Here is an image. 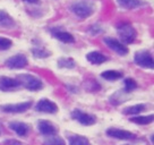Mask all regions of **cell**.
Here are the masks:
<instances>
[{"label": "cell", "mask_w": 154, "mask_h": 145, "mask_svg": "<svg viewBox=\"0 0 154 145\" xmlns=\"http://www.w3.org/2000/svg\"><path fill=\"white\" fill-rule=\"evenodd\" d=\"M94 4L90 0H79L72 5V11L81 20L90 17L94 13Z\"/></svg>", "instance_id": "6da1fadb"}, {"label": "cell", "mask_w": 154, "mask_h": 145, "mask_svg": "<svg viewBox=\"0 0 154 145\" xmlns=\"http://www.w3.org/2000/svg\"><path fill=\"white\" fill-rule=\"evenodd\" d=\"M117 32H118V35L121 40V43L124 44L133 43L137 36L136 29L128 23H122V24L118 25Z\"/></svg>", "instance_id": "7a4b0ae2"}, {"label": "cell", "mask_w": 154, "mask_h": 145, "mask_svg": "<svg viewBox=\"0 0 154 145\" xmlns=\"http://www.w3.org/2000/svg\"><path fill=\"white\" fill-rule=\"evenodd\" d=\"M17 79H18L20 85H23L25 88H27L29 91H38V90L43 87V84L41 82V79L33 76V75H29V74L18 75Z\"/></svg>", "instance_id": "3957f363"}, {"label": "cell", "mask_w": 154, "mask_h": 145, "mask_svg": "<svg viewBox=\"0 0 154 145\" xmlns=\"http://www.w3.org/2000/svg\"><path fill=\"white\" fill-rule=\"evenodd\" d=\"M135 63H137L138 66L143 68H149V69H153L154 68V61H153V57L152 54L146 51V50H143V51H138V52L135 53Z\"/></svg>", "instance_id": "277c9868"}, {"label": "cell", "mask_w": 154, "mask_h": 145, "mask_svg": "<svg viewBox=\"0 0 154 145\" xmlns=\"http://www.w3.org/2000/svg\"><path fill=\"white\" fill-rule=\"evenodd\" d=\"M32 101L20 102L16 104H5V106H0L1 111L7 112V113H22V112L27 111L29 108L32 106Z\"/></svg>", "instance_id": "5b68a950"}, {"label": "cell", "mask_w": 154, "mask_h": 145, "mask_svg": "<svg viewBox=\"0 0 154 145\" xmlns=\"http://www.w3.org/2000/svg\"><path fill=\"white\" fill-rule=\"evenodd\" d=\"M104 43L108 45V48L113 50L115 52H117L119 56H126L127 53L129 52L128 48L126 47L124 43H121L120 41L116 39H112V38H104Z\"/></svg>", "instance_id": "8992f818"}, {"label": "cell", "mask_w": 154, "mask_h": 145, "mask_svg": "<svg viewBox=\"0 0 154 145\" xmlns=\"http://www.w3.org/2000/svg\"><path fill=\"white\" fill-rule=\"evenodd\" d=\"M27 58L24 54H15L13 57L7 59L6 61V66L10 69H20L27 66Z\"/></svg>", "instance_id": "52a82bcc"}, {"label": "cell", "mask_w": 154, "mask_h": 145, "mask_svg": "<svg viewBox=\"0 0 154 145\" xmlns=\"http://www.w3.org/2000/svg\"><path fill=\"white\" fill-rule=\"evenodd\" d=\"M72 117L84 126H92L96 122V118L94 116H92L90 113H85V112L77 110V109L72 112Z\"/></svg>", "instance_id": "ba28073f"}, {"label": "cell", "mask_w": 154, "mask_h": 145, "mask_svg": "<svg viewBox=\"0 0 154 145\" xmlns=\"http://www.w3.org/2000/svg\"><path fill=\"white\" fill-rule=\"evenodd\" d=\"M36 111L44 112V113H56L58 111V106L54 102L50 101L48 99H41L35 106Z\"/></svg>", "instance_id": "9c48e42d"}, {"label": "cell", "mask_w": 154, "mask_h": 145, "mask_svg": "<svg viewBox=\"0 0 154 145\" xmlns=\"http://www.w3.org/2000/svg\"><path fill=\"white\" fill-rule=\"evenodd\" d=\"M106 135L112 137V138L122 140H130L135 138V135L133 133H130L128 131H124V129H118V128H109L106 131Z\"/></svg>", "instance_id": "30bf717a"}, {"label": "cell", "mask_w": 154, "mask_h": 145, "mask_svg": "<svg viewBox=\"0 0 154 145\" xmlns=\"http://www.w3.org/2000/svg\"><path fill=\"white\" fill-rule=\"evenodd\" d=\"M18 86H20L18 79L7 77V76L0 77V90L1 91H11L14 88H17Z\"/></svg>", "instance_id": "8fae6325"}, {"label": "cell", "mask_w": 154, "mask_h": 145, "mask_svg": "<svg viewBox=\"0 0 154 145\" xmlns=\"http://www.w3.org/2000/svg\"><path fill=\"white\" fill-rule=\"evenodd\" d=\"M38 131L44 136L54 135V134L57 133V129H56V127L53 126V124H51V122L48 121V120H40L38 121Z\"/></svg>", "instance_id": "7c38bea8"}, {"label": "cell", "mask_w": 154, "mask_h": 145, "mask_svg": "<svg viewBox=\"0 0 154 145\" xmlns=\"http://www.w3.org/2000/svg\"><path fill=\"white\" fill-rule=\"evenodd\" d=\"M53 36L58 39L59 41H61L63 43H74L75 42V39L70 33L68 32H65V31H60V29H51Z\"/></svg>", "instance_id": "4fadbf2b"}, {"label": "cell", "mask_w": 154, "mask_h": 145, "mask_svg": "<svg viewBox=\"0 0 154 145\" xmlns=\"http://www.w3.org/2000/svg\"><path fill=\"white\" fill-rule=\"evenodd\" d=\"M9 127L11 131H14L17 135L19 136H26L29 133V126L24 122H18V121H11L9 122Z\"/></svg>", "instance_id": "5bb4252c"}, {"label": "cell", "mask_w": 154, "mask_h": 145, "mask_svg": "<svg viewBox=\"0 0 154 145\" xmlns=\"http://www.w3.org/2000/svg\"><path fill=\"white\" fill-rule=\"evenodd\" d=\"M86 59L93 65H101L108 60V57H106L103 53L99 52V51H92L86 54Z\"/></svg>", "instance_id": "9a60e30c"}, {"label": "cell", "mask_w": 154, "mask_h": 145, "mask_svg": "<svg viewBox=\"0 0 154 145\" xmlns=\"http://www.w3.org/2000/svg\"><path fill=\"white\" fill-rule=\"evenodd\" d=\"M14 25L15 22L8 15V13H6L5 10H0V26L1 27H6V29H10Z\"/></svg>", "instance_id": "2e32d148"}, {"label": "cell", "mask_w": 154, "mask_h": 145, "mask_svg": "<svg viewBox=\"0 0 154 145\" xmlns=\"http://www.w3.org/2000/svg\"><path fill=\"white\" fill-rule=\"evenodd\" d=\"M117 1H118L119 6L125 9H134L142 5L140 0H117Z\"/></svg>", "instance_id": "e0dca14e"}, {"label": "cell", "mask_w": 154, "mask_h": 145, "mask_svg": "<svg viewBox=\"0 0 154 145\" xmlns=\"http://www.w3.org/2000/svg\"><path fill=\"white\" fill-rule=\"evenodd\" d=\"M146 110V106L145 104H135V106H128V108H126L125 110H124V113L125 115H137V113H140V112H143Z\"/></svg>", "instance_id": "ac0fdd59"}, {"label": "cell", "mask_w": 154, "mask_h": 145, "mask_svg": "<svg viewBox=\"0 0 154 145\" xmlns=\"http://www.w3.org/2000/svg\"><path fill=\"white\" fill-rule=\"evenodd\" d=\"M101 77L108 81H116L122 77V72H118V70H106L101 74Z\"/></svg>", "instance_id": "d6986e66"}, {"label": "cell", "mask_w": 154, "mask_h": 145, "mask_svg": "<svg viewBox=\"0 0 154 145\" xmlns=\"http://www.w3.org/2000/svg\"><path fill=\"white\" fill-rule=\"evenodd\" d=\"M69 145H90V142L84 136L74 135L69 137Z\"/></svg>", "instance_id": "ffe728a7"}, {"label": "cell", "mask_w": 154, "mask_h": 145, "mask_svg": "<svg viewBox=\"0 0 154 145\" xmlns=\"http://www.w3.org/2000/svg\"><path fill=\"white\" fill-rule=\"evenodd\" d=\"M131 122H135V124H138V125H149L153 121V115L151 116H138V117H134V118H130L129 119Z\"/></svg>", "instance_id": "44dd1931"}, {"label": "cell", "mask_w": 154, "mask_h": 145, "mask_svg": "<svg viewBox=\"0 0 154 145\" xmlns=\"http://www.w3.org/2000/svg\"><path fill=\"white\" fill-rule=\"evenodd\" d=\"M58 66L60 68H68V69H72V68L76 67V63L72 58H60L58 60Z\"/></svg>", "instance_id": "7402d4cb"}, {"label": "cell", "mask_w": 154, "mask_h": 145, "mask_svg": "<svg viewBox=\"0 0 154 145\" xmlns=\"http://www.w3.org/2000/svg\"><path fill=\"white\" fill-rule=\"evenodd\" d=\"M44 145H66V142L59 136L50 135L44 140Z\"/></svg>", "instance_id": "603a6c76"}, {"label": "cell", "mask_w": 154, "mask_h": 145, "mask_svg": "<svg viewBox=\"0 0 154 145\" xmlns=\"http://www.w3.org/2000/svg\"><path fill=\"white\" fill-rule=\"evenodd\" d=\"M32 53L36 58H47L50 56V52L44 48H33L32 49Z\"/></svg>", "instance_id": "cb8c5ba5"}, {"label": "cell", "mask_w": 154, "mask_h": 145, "mask_svg": "<svg viewBox=\"0 0 154 145\" xmlns=\"http://www.w3.org/2000/svg\"><path fill=\"white\" fill-rule=\"evenodd\" d=\"M137 87V83L135 82L134 79L131 78H126L125 79V92L129 93L131 91H134L135 88Z\"/></svg>", "instance_id": "d4e9b609"}, {"label": "cell", "mask_w": 154, "mask_h": 145, "mask_svg": "<svg viewBox=\"0 0 154 145\" xmlns=\"http://www.w3.org/2000/svg\"><path fill=\"white\" fill-rule=\"evenodd\" d=\"M13 45L11 40L7 38H0V50H8Z\"/></svg>", "instance_id": "484cf974"}, {"label": "cell", "mask_w": 154, "mask_h": 145, "mask_svg": "<svg viewBox=\"0 0 154 145\" xmlns=\"http://www.w3.org/2000/svg\"><path fill=\"white\" fill-rule=\"evenodd\" d=\"M4 145H22V143L15 140H6V142H4Z\"/></svg>", "instance_id": "4316f807"}, {"label": "cell", "mask_w": 154, "mask_h": 145, "mask_svg": "<svg viewBox=\"0 0 154 145\" xmlns=\"http://www.w3.org/2000/svg\"><path fill=\"white\" fill-rule=\"evenodd\" d=\"M26 2H29V4H38V0H24Z\"/></svg>", "instance_id": "83f0119b"}, {"label": "cell", "mask_w": 154, "mask_h": 145, "mask_svg": "<svg viewBox=\"0 0 154 145\" xmlns=\"http://www.w3.org/2000/svg\"><path fill=\"white\" fill-rule=\"evenodd\" d=\"M0 134H1V131H0Z\"/></svg>", "instance_id": "f1b7e54d"}]
</instances>
